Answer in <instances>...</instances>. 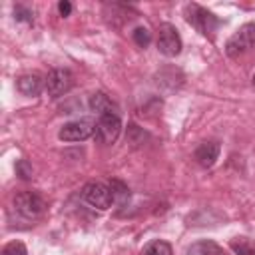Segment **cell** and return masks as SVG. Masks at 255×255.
Wrapping results in <instances>:
<instances>
[{
	"mask_svg": "<svg viewBox=\"0 0 255 255\" xmlns=\"http://www.w3.org/2000/svg\"><path fill=\"white\" fill-rule=\"evenodd\" d=\"M16 173L22 177V179H30L32 177V165L26 161V159H20L16 163Z\"/></svg>",
	"mask_w": 255,
	"mask_h": 255,
	"instance_id": "obj_17",
	"label": "cell"
},
{
	"mask_svg": "<svg viewBox=\"0 0 255 255\" xmlns=\"http://www.w3.org/2000/svg\"><path fill=\"white\" fill-rule=\"evenodd\" d=\"M14 18L20 20V22H32V12L24 6H16L14 8Z\"/></svg>",
	"mask_w": 255,
	"mask_h": 255,
	"instance_id": "obj_18",
	"label": "cell"
},
{
	"mask_svg": "<svg viewBox=\"0 0 255 255\" xmlns=\"http://www.w3.org/2000/svg\"><path fill=\"white\" fill-rule=\"evenodd\" d=\"M133 42L139 46V48H145L149 42H151V32L145 28V26H139L133 30Z\"/></svg>",
	"mask_w": 255,
	"mask_h": 255,
	"instance_id": "obj_15",
	"label": "cell"
},
{
	"mask_svg": "<svg viewBox=\"0 0 255 255\" xmlns=\"http://www.w3.org/2000/svg\"><path fill=\"white\" fill-rule=\"evenodd\" d=\"M94 131H96V124L94 122H90V120H76V122H70V124L62 126L58 137L62 141H84L90 135H94Z\"/></svg>",
	"mask_w": 255,
	"mask_h": 255,
	"instance_id": "obj_8",
	"label": "cell"
},
{
	"mask_svg": "<svg viewBox=\"0 0 255 255\" xmlns=\"http://www.w3.org/2000/svg\"><path fill=\"white\" fill-rule=\"evenodd\" d=\"M251 48H255V24H243L225 44V52L229 58H239Z\"/></svg>",
	"mask_w": 255,
	"mask_h": 255,
	"instance_id": "obj_2",
	"label": "cell"
},
{
	"mask_svg": "<svg viewBox=\"0 0 255 255\" xmlns=\"http://www.w3.org/2000/svg\"><path fill=\"white\" fill-rule=\"evenodd\" d=\"M120 131H122L120 116H116V114H108V116L98 118L94 135H96V139H98L100 143H114V141L118 139Z\"/></svg>",
	"mask_w": 255,
	"mask_h": 255,
	"instance_id": "obj_7",
	"label": "cell"
},
{
	"mask_svg": "<svg viewBox=\"0 0 255 255\" xmlns=\"http://www.w3.org/2000/svg\"><path fill=\"white\" fill-rule=\"evenodd\" d=\"M157 50L167 58H173L181 52V38H179L175 26H171V24H161L159 26V30H157Z\"/></svg>",
	"mask_w": 255,
	"mask_h": 255,
	"instance_id": "obj_6",
	"label": "cell"
},
{
	"mask_svg": "<svg viewBox=\"0 0 255 255\" xmlns=\"http://www.w3.org/2000/svg\"><path fill=\"white\" fill-rule=\"evenodd\" d=\"M143 255H171V247H169V243L157 239V241H151L143 249Z\"/></svg>",
	"mask_w": 255,
	"mask_h": 255,
	"instance_id": "obj_14",
	"label": "cell"
},
{
	"mask_svg": "<svg viewBox=\"0 0 255 255\" xmlns=\"http://www.w3.org/2000/svg\"><path fill=\"white\" fill-rule=\"evenodd\" d=\"M58 10H60L62 16H70V12H72V4H70V2H60V4H58Z\"/></svg>",
	"mask_w": 255,
	"mask_h": 255,
	"instance_id": "obj_20",
	"label": "cell"
},
{
	"mask_svg": "<svg viewBox=\"0 0 255 255\" xmlns=\"http://www.w3.org/2000/svg\"><path fill=\"white\" fill-rule=\"evenodd\" d=\"M16 88L20 94H24L28 98H36L42 92V88H46V80H42L38 74H24L18 78Z\"/></svg>",
	"mask_w": 255,
	"mask_h": 255,
	"instance_id": "obj_9",
	"label": "cell"
},
{
	"mask_svg": "<svg viewBox=\"0 0 255 255\" xmlns=\"http://www.w3.org/2000/svg\"><path fill=\"white\" fill-rule=\"evenodd\" d=\"M82 199L88 203V205H92V207H96V209H110L112 207V203H114V195H112V189H110V185H104V183H100V181H90V183H86L84 185V189H82Z\"/></svg>",
	"mask_w": 255,
	"mask_h": 255,
	"instance_id": "obj_3",
	"label": "cell"
},
{
	"mask_svg": "<svg viewBox=\"0 0 255 255\" xmlns=\"http://www.w3.org/2000/svg\"><path fill=\"white\" fill-rule=\"evenodd\" d=\"M14 209L22 217H26V219H36V217H40L44 213L46 203H44V199L38 193H34V191H22V193H18L14 197Z\"/></svg>",
	"mask_w": 255,
	"mask_h": 255,
	"instance_id": "obj_4",
	"label": "cell"
},
{
	"mask_svg": "<svg viewBox=\"0 0 255 255\" xmlns=\"http://www.w3.org/2000/svg\"><path fill=\"white\" fill-rule=\"evenodd\" d=\"M253 86H255V76H253Z\"/></svg>",
	"mask_w": 255,
	"mask_h": 255,
	"instance_id": "obj_21",
	"label": "cell"
},
{
	"mask_svg": "<svg viewBox=\"0 0 255 255\" xmlns=\"http://www.w3.org/2000/svg\"><path fill=\"white\" fill-rule=\"evenodd\" d=\"M233 249H235L237 253H241V255H255V247H249V245L243 243V241L233 243Z\"/></svg>",
	"mask_w": 255,
	"mask_h": 255,
	"instance_id": "obj_19",
	"label": "cell"
},
{
	"mask_svg": "<svg viewBox=\"0 0 255 255\" xmlns=\"http://www.w3.org/2000/svg\"><path fill=\"white\" fill-rule=\"evenodd\" d=\"M74 86V76L70 70L66 68H56L48 74L46 78V92L50 98H62L64 94H68Z\"/></svg>",
	"mask_w": 255,
	"mask_h": 255,
	"instance_id": "obj_5",
	"label": "cell"
},
{
	"mask_svg": "<svg viewBox=\"0 0 255 255\" xmlns=\"http://www.w3.org/2000/svg\"><path fill=\"white\" fill-rule=\"evenodd\" d=\"M110 189H112V195H114V203H126L129 199V189L120 179H112L110 181Z\"/></svg>",
	"mask_w": 255,
	"mask_h": 255,
	"instance_id": "obj_13",
	"label": "cell"
},
{
	"mask_svg": "<svg viewBox=\"0 0 255 255\" xmlns=\"http://www.w3.org/2000/svg\"><path fill=\"white\" fill-rule=\"evenodd\" d=\"M187 255H221V247L213 241H197L187 249Z\"/></svg>",
	"mask_w": 255,
	"mask_h": 255,
	"instance_id": "obj_12",
	"label": "cell"
},
{
	"mask_svg": "<svg viewBox=\"0 0 255 255\" xmlns=\"http://www.w3.org/2000/svg\"><path fill=\"white\" fill-rule=\"evenodd\" d=\"M219 151H221V147H219L217 141H203V143H199L197 149H195V161H197L201 167H211V165L217 161Z\"/></svg>",
	"mask_w": 255,
	"mask_h": 255,
	"instance_id": "obj_10",
	"label": "cell"
},
{
	"mask_svg": "<svg viewBox=\"0 0 255 255\" xmlns=\"http://www.w3.org/2000/svg\"><path fill=\"white\" fill-rule=\"evenodd\" d=\"M0 255H28V251H26L24 243H20V241H12V243L4 245V249H2Z\"/></svg>",
	"mask_w": 255,
	"mask_h": 255,
	"instance_id": "obj_16",
	"label": "cell"
},
{
	"mask_svg": "<svg viewBox=\"0 0 255 255\" xmlns=\"http://www.w3.org/2000/svg\"><path fill=\"white\" fill-rule=\"evenodd\" d=\"M90 110H92L94 114H98V118L108 116V114H116V116H120L118 106H116L104 92H96V94L90 96Z\"/></svg>",
	"mask_w": 255,
	"mask_h": 255,
	"instance_id": "obj_11",
	"label": "cell"
},
{
	"mask_svg": "<svg viewBox=\"0 0 255 255\" xmlns=\"http://www.w3.org/2000/svg\"><path fill=\"white\" fill-rule=\"evenodd\" d=\"M185 18L203 36H211L219 26L217 16L213 12H209L207 8L199 6V4H187L185 6Z\"/></svg>",
	"mask_w": 255,
	"mask_h": 255,
	"instance_id": "obj_1",
	"label": "cell"
}]
</instances>
